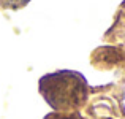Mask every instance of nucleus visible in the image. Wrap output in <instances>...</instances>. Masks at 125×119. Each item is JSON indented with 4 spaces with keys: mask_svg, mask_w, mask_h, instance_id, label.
Here are the masks:
<instances>
[{
    "mask_svg": "<svg viewBox=\"0 0 125 119\" xmlns=\"http://www.w3.org/2000/svg\"><path fill=\"white\" fill-rule=\"evenodd\" d=\"M44 119H81V118L74 116V114H68V113H52V114H48Z\"/></svg>",
    "mask_w": 125,
    "mask_h": 119,
    "instance_id": "nucleus-3",
    "label": "nucleus"
},
{
    "mask_svg": "<svg viewBox=\"0 0 125 119\" xmlns=\"http://www.w3.org/2000/svg\"><path fill=\"white\" fill-rule=\"evenodd\" d=\"M29 2H30V0H0V6L18 10V8H22L24 5H27Z\"/></svg>",
    "mask_w": 125,
    "mask_h": 119,
    "instance_id": "nucleus-2",
    "label": "nucleus"
},
{
    "mask_svg": "<svg viewBox=\"0 0 125 119\" xmlns=\"http://www.w3.org/2000/svg\"><path fill=\"white\" fill-rule=\"evenodd\" d=\"M41 95L55 113H68L83 107L89 95V86L79 71L60 70L44 75L38 83Z\"/></svg>",
    "mask_w": 125,
    "mask_h": 119,
    "instance_id": "nucleus-1",
    "label": "nucleus"
}]
</instances>
